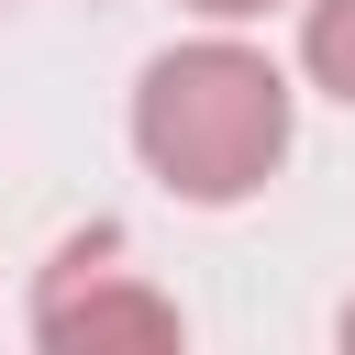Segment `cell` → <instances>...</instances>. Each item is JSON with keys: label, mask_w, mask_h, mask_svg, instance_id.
Masks as SVG:
<instances>
[{"label": "cell", "mask_w": 355, "mask_h": 355, "mask_svg": "<svg viewBox=\"0 0 355 355\" xmlns=\"http://www.w3.org/2000/svg\"><path fill=\"white\" fill-rule=\"evenodd\" d=\"M33 333H44L55 355L178 344V300L144 288V277H122V266H111V233H89V244H67V255L44 266V288H33Z\"/></svg>", "instance_id": "7a4b0ae2"}, {"label": "cell", "mask_w": 355, "mask_h": 355, "mask_svg": "<svg viewBox=\"0 0 355 355\" xmlns=\"http://www.w3.org/2000/svg\"><path fill=\"white\" fill-rule=\"evenodd\" d=\"M300 67L355 111V0H311V22H300Z\"/></svg>", "instance_id": "3957f363"}, {"label": "cell", "mask_w": 355, "mask_h": 355, "mask_svg": "<svg viewBox=\"0 0 355 355\" xmlns=\"http://www.w3.org/2000/svg\"><path fill=\"white\" fill-rule=\"evenodd\" d=\"M133 155L178 189V200H255L288 155V78L233 44V33H200V44H166L144 78H133Z\"/></svg>", "instance_id": "6da1fadb"}, {"label": "cell", "mask_w": 355, "mask_h": 355, "mask_svg": "<svg viewBox=\"0 0 355 355\" xmlns=\"http://www.w3.org/2000/svg\"><path fill=\"white\" fill-rule=\"evenodd\" d=\"M178 11H200V22H255V11H277V0H178Z\"/></svg>", "instance_id": "277c9868"}, {"label": "cell", "mask_w": 355, "mask_h": 355, "mask_svg": "<svg viewBox=\"0 0 355 355\" xmlns=\"http://www.w3.org/2000/svg\"><path fill=\"white\" fill-rule=\"evenodd\" d=\"M344 344H355V300H344Z\"/></svg>", "instance_id": "5b68a950"}]
</instances>
